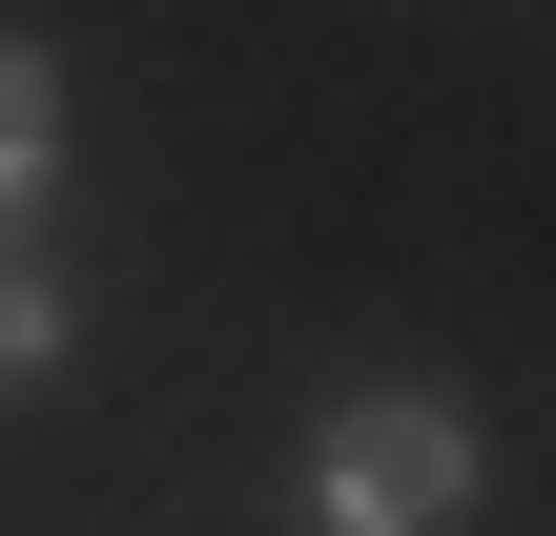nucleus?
Here are the masks:
<instances>
[{"mask_svg": "<svg viewBox=\"0 0 556 536\" xmlns=\"http://www.w3.org/2000/svg\"><path fill=\"white\" fill-rule=\"evenodd\" d=\"M41 165H62V83H41V41H0V227L41 207Z\"/></svg>", "mask_w": 556, "mask_h": 536, "instance_id": "f03ea898", "label": "nucleus"}, {"mask_svg": "<svg viewBox=\"0 0 556 536\" xmlns=\"http://www.w3.org/2000/svg\"><path fill=\"white\" fill-rule=\"evenodd\" d=\"M454 496H475V434L433 392H351L330 454H309V516L330 536H454Z\"/></svg>", "mask_w": 556, "mask_h": 536, "instance_id": "f257e3e1", "label": "nucleus"}, {"mask_svg": "<svg viewBox=\"0 0 556 536\" xmlns=\"http://www.w3.org/2000/svg\"><path fill=\"white\" fill-rule=\"evenodd\" d=\"M41 351H62V310H41V269L0 248V372H41Z\"/></svg>", "mask_w": 556, "mask_h": 536, "instance_id": "7ed1b4c3", "label": "nucleus"}]
</instances>
